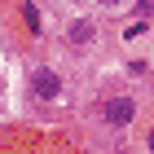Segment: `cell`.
<instances>
[{
	"instance_id": "4",
	"label": "cell",
	"mask_w": 154,
	"mask_h": 154,
	"mask_svg": "<svg viewBox=\"0 0 154 154\" xmlns=\"http://www.w3.org/2000/svg\"><path fill=\"white\" fill-rule=\"evenodd\" d=\"M22 13H26V22H31V31H40V9H35V5H26Z\"/></svg>"
},
{
	"instance_id": "2",
	"label": "cell",
	"mask_w": 154,
	"mask_h": 154,
	"mask_svg": "<svg viewBox=\"0 0 154 154\" xmlns=\"http://www.w3.org/2000/svg\"><path fill=\"white\" fill-rule=\"evenodd\" d=\"M31 88H35L40 101H57L66 84H62V75L53 71V66H35V71H31Z\"/></svg>"
},
{
	"instance_id": "5",
	"label": "cell",
	"mask_w": 154,
	"mask_h": 154,
	"mask_svg": "<svg viewBox=\"0 0 154 154\" xmlns=\"http://www.w3.org/2000/svg\"><path fill=\"white\" fill-rule=\"evenodd\" d=\"M115 154H128V150H115Z\"/></svg>"
},
{
	"instance_id": "1",
	"label": "cell",
	"mask_w": 154,
	"mask_h": 154,
	"mask_svg": "<svg viewBox=\"0 0 154 154\" xmlns=\"http://www.w3.org/2000/svg\"><path fill=\"white\" fill-rule=\"evenodd\" d=\"M132 119H137V101H132V97H106V101H101V123H106V128L123 132Z\"/></svg>"
},
{
	"instance_id": "3",
	"label": "cell",
	"mask_w": 154,
	"mask_h": 154,
	"mask_svg": "<svg viewBox=\"0 0 154 154\" xmlns=\"http://www.w3.org/2000/svg\"><path fill=\"white\" fill-rule=\"evenodd\" d=\"M66 40H71L75 48L93 44V40H97V22H93V18H75V22H71V31H66Z\"/></svg>"
}]
</instances>
